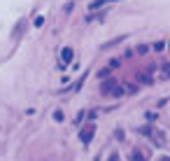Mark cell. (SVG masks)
Returning a JSON list of instances; mask_svg holds the SVG:
<instances>
[{"label": "cell", "instance_id": "cell-1", "mask_svg": "<svg viewBox=\"0 0 170 161\" xmlns=\"http://www.w3.org/2000/svg\"><path fill=\"white\" fill-rule=\"evenodd\" d=\"M103 94H114V96H119V94H121V87H117V84H114V79H107V82L103 84Z\"/></svg>", "mask_w": 170, "mask_h": 161}, {"label": "cell", "instance_id": "cell-2", "mask_svg": "<svg viewBox=\"0 0 170 161\" xmlns=\"http://www.w3.org/2000/svg\"><path fill=\"white\" fill-rule=\"evenodd\" d=\"M61 58H63V61H65L63 66H68V61H70V58H72V49H65V52L61 54Z\"/></svg>", "mask_w": 170, "mask_h": 161}, {"label": "cell", "instance_id": "cell-3", "mask_svg": "<svg viewBox=\"0 0 170 161\" xmlns=\"http://www.w3.org/2000/svg\"><path fill=\"white\" fill-rule=\"evenodd\" d=\"M91 133H93V126H89V129H84V133H82L84 138H82V140H84V142H89V140H91Z\"/></svg>", "mask_w": 170, "mask_h": 161}]
</instances>
